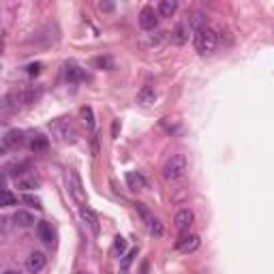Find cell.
<instances>
[{
    "label": "cell",
    "mask_w": 274,
    "mask_h": 274,
    "mask_svg": "<svg viewBox=\"0 0 274 274\" xmlns=\"http://www.w3.org/2000/svg\"><path fill=\"white\" fill-rule=\"evenodd\" d=\"M137 212H140V214H142V218H144V221H146V223H150V221H152V218H154V216L150 214V210H148V208H146L144 204H137Z\"/></svg>",
    "instance_id": "obj_26"
},
{
    "label": "cell",
    "mask_w": 274,
    "mask_h": 274,
    "mask_svg": "<svg viewBox=\"0 0 274 274\" xmlns=\"http://www.w3.org/2000/svg\"><path fill=\"white\" fill-rule=\"evenodd\" d=\"M30 148L36 152V150H45L48 148V137H43V135H34L32 140H30Z\"/></svg>",
    "instance_id": "obj_20"
},
{
    "label": "cell",
    "mask_w": 274,
    "mask_h": 274,
    "mask_svg": "<svg viewBox=\"0 0 274 274\" xmlns=\"http://www.w3.org/2000/svg\"><path fill=\"white\" fill-rule=\"evenodd\" d=\"M39 71H41V65H39V62H36V65H30V67H28V73H30V75H36Z\"/></svg>",
    "instance_id": "obj_28"
},
{
    "label": "cell",
    "mask_w": 274,
    "mask_h": 274,
    "mask_svg": "<svg viewBox=\"0 0 274 274\" xmlns=\"http://www.w3.org/2000/svg\"><path fill=\"white\" fill-rule=\"evenodd\" d=\"M5 144L9 148H17V146L24 144V133L22 131H9L7 137H5Z\"/></svg>",
    "instance_id": "obj_16"
},
{
    "label": "cell",
    "mask_w": 274,
    "mask_h": 274,
    "mask_svg": "<svg viewBox=\"0 0 274 274\" xmlns=\"http://www.w3.org/2000/svg\"><path fill=\"white\" fill-rule=\"evenodd\" d=\"M176 249L180 253H193L199 249V236L197 234H182L180 240L176 242Z\"/></svg>",
    "instance_id": "obj_5"
},
{
    "label": "cell",
    "mask_w": 274,
    "mask_h": 274,
    "mask_svg": "<svg viewBox=\"0 0 274 274\" xmlns=\"http://www.w3.org/2000/svg\"><path fill=\"white\" fill-rule=\"evenodd\" d=\"M5 180H7V178H5V173L0 171V191H5Z\"/></svg>",
    "instance_id": "obj_32"
},
{
    "label": "cell",
    "mask_w": 274,
    "mask_h": 274,
    "mask_svg": "<svg viewBox=\"0 0 274 274\" xmlns=\"http://www.w3.org/2000/svg\"><path fill=\"white\" fill-rule=\"evenodd\" d=\"M81 118L90 131H95V114H93V107H81Z\"/></svg>",
    "instance_id": "obj_19"
},
{
    "label": "cell",
    "mask_w": 274,
    "mask_h": 274,
    "mask_svg": "<svg viewBox=\"0 0 274 274\" xmlns=\"http://www.w3.org/2000/svg\"><path fill=\"white\" fill-rule=\"evenodd\" d=\"M126 187L131 191H142L146 189V178L140 171H126Z\"/></svg>",
    "instance_id": "obj_9"
},
{
    "label": "cell",
    "mask_w": 274,
    "mask_h": 274,
    "mask_svg": "<svg viewBox=\"0 0 274 274\" xmlns=\"http://www.w3.org/2000/svg\"><path fill=\"white\" fill-rule=\"evenodd\" d=\"M67 79L69 81H79L81 77H84V71H81L77 65H75V62H71V65H67Z\"/></svg>",
    "instance_id": "obj_17"
},
{
    "label": "cell",
    "mask_w": 274,
    "mask_h": 274,
    "mask_svg": "<svg viewBox=\"0 0 274 274\" xmlns=\"http://www.w3.org/2000/svg\"><path fill=\"white\" fill-rule=\"evenodd\" d=\"M204 26H208V22H206V15L204 13H199V11H195L193 15L189 17V28L191 30H199V28H204Z\"/></svg>",
    "instance_id": "obj_15"
},
{
    "label": "cell",
    "mask_w": 274,
    "mask_h": 274,
    "mask_svg": "<svg viewBox=\"0 0 274 274\" xmlns=\"http://www.w3.org/2000/svg\"><path fill=\"white\" fill-rule=\"evenodd\" d=\"M193 212H191L189 208H182V210H178L176 212V218H173V225H176V230L180 232V234H185V232H189V227L193 225Z\"/></svg>",
    "instance_id": "obj_6"
},
{
    "label": "cell",
    "mask_w": 274,
    "mask_h": 274,
    "mask_svg": "<svg viewBox=\"0 0 274 274\" xmlns=\"http://www.w3.org/2000/svg\"><path fill=\"white\" fill-rule=\"evenodd\" d=\"M77 274H86V272H77Z\"/></svg>",
    "instance_id": "obj_34"
},
{
    "label": "cell",
    "mask_w": 274,
    "mask_h": 274,
    "mask_svg": "<svg viewBox=\"0 0 274 274\" xmlns=\"http://www.w3.org/2000/svg\"><path fill=\"white\" fill-rule=\"evenodd\" d=\"M81 218H84V223L90 227V232H93V236H97V234H99V218H97V214H95L88 206L81 208Z\"/></svg>",
    "instance_id": "obj_12"
},
{
    "label": "cell",
    "mask_w": 274,
    "mask_h": 274,
    "mask_svg": "<svg viewBox=\"0 0 274 274\" xmlns=\"http://www.w3.org/2000/svg\"><path fill=\"white\" fill-rule=\"evenodd\" d=\"M15 204V195L11 191H0V208H9Z\"/></svg>",
    "instance_id": "obj_21"
},
{
    "label": "cell",
    "mask_w": 274,
    "mask_h": 274,
    "mask_svg": "<svg viewBox=\"0 0 274 274\" xmlns=\"http://www.w3.org/2000/svg\"><path fill=\"white\" fill-rule=\"evenodd\" d=\"M45 263H48V259H45V255L43 253H30L28 257H26V270H28L30 274H39L43 268H45Z\"/></svg>",
    "instance_id": "obj_8"
},
{
    "label": "cell",
    "mask_w": 274,
    "mask_h": 274,
    "mask_svg": "<svg viewBox=\"0 0 274 274\" xmlns=\"http://www.w3.org/2000/svg\"><path fill=\"white\" fill-rule=\"evenodd\" d=\"M5 230H7V218L0 216V232H5Z\"/></svg>",
    "instance_id": "obj_31"
},
{
    "label": "cell",
    "mask_w": 274,
    "mask_h": 274,
    "mask_svg": "<svg viewBox=\"0 0 274 274\" xmlns=\"http://www.w3.org/2000/svg\"><path fill=\"white\" fill-rule=\"evenodd\" d=\"M189 171V159L185 157V154H171V157L163 163V178H165L167 182H178L187 176Z\"/></svg>",
    "instance_id": "obj_1"
},
{
    "label": "cell",
    "mask_w": 274,
    "mask_h": 274,
    "mask_svg": "<svg viewBox=\"0 0 274 274\" xmlns=\"http://www.w3.org/2000/svg\"><path fill=\"white\" fill-rule=\"evenodd\" d=\"M159 24V17H157V11L152 7H144L142 13H140V26L144 30H154Z\"/></svg>",
    "instance_id": "obj_7"
},
{
    "label": "cell",
    "mask_w": 274,
    "mask_h": 274,
    "mask_svg": "<svg viewBox=\"0 0 274 274\" xmlns=\"http://www.w3.org/2000/svg\"><path fill=\"white\" fill-rule=\"evenodd\" d=\"M154 99H157V93H154L152 86H144L140 90V95H137V103H140L142 107H150L154 103Z\"/></svg>",
    "instance_id": "obj_11"
},
{
    "label": "cell",
    "mask_w": 274,
    "mask_h": 274,
    "mask_svg": "<svg viewBox=\"0 0 274 274\" xmlns=\"http://www.w3.org/2000/svg\"><path fill=\"white\" fill-rule=\"evenodd\" d=\"M193 45L195 50L202 54V56H206V54H212L216 50L218 45V36L216 32L210 28V26H204V28H199L193 32Z\"/></svg>",
    "instance_id": "obj_2"
},
{
    "label": "cell",
    "mask_w": 274,
    "mask_h": 274,
    "mask_svg": "<svg viewBox=\"0 0 274 274\" xmlns=\"http://www.w3.org/2000/svg\"><path fill=\"white\" fill-rule=\"evenodd\" d=\"M146 225H148V230H150V234L154 236V238H161L163 236V225H161L159 218H152V221L146 223Z\"/></svg>",
    "instance_id": "obj_22"
},
{
    "label": "cell",
    "mask_w": 274,
    "mask_h": 274,
    "mask_svg": "<svg viewBox=\"0 0 274 274\" xmlns=\"http://www.w3.org/2000/svg\"><path fill=\"white\" fill-rule=\"evenodd\" d=\"M24 204L34 206V208H41V199H39V197H34V195H24Z\"/></svg>",
    "instance_id": "obj_27"
},
{
    "label": "cell",
    "mask_w": 274,
    "mask_h": 274,
    "mask_svg": "<svg viewBox=\"0 0 274 274\" xmlns=\"http://www.w3.org/2000/svg\"><path fill=\"white\" fill-rule=\"evenodd\" d=\"M114 5H109V3H101V11H112Z\"/></svg>",
    "instance_id": "obj_30"
},
{
    "label": "cell",
    "mask_w": 274,
    "mask_h": 274,
    "mask_svg": "<svg viewBox=\"0 0 274 274\" xmlns=\"http://www.w3.org/2000/svg\"><path fill=\"white\" fill-rule=\"evenodd\" d=\"M124 251H126V240L122 238V236H116L114 246H112V255L114 257H122Z\"/></svg>",
    "instance_id": "obj_18"
},
{
    "label": "cell",
    "mask_w": 274,
    "mask_h": 274,
    "mask_svg": "<svg viewBox=\"0 0 274 274\" xmlns=\"http://www.w3.org/2000/svg\"><path fill=\"white\" fill-rule=\"evenodd\" d=\"M173 41L176 43H185L187 41V24H178L173 30Z\"/></svg>",
    "instance_id": "obj_24"
},
{
    "label": "cell",
    "mask_w": 274,
    "mask_h": 274,
    "mask_svg": "<svg viewBox=\"0 0 274 274\" xmlns=\"http://www.w3.org/2000/svg\"><path fill=\"white\" fill-rule=\"evenodd\" d=\"M67 187H69V193L71 197L75 199V204H79L81 208L86 206V189H84V182H81L79 171L71 169L69 176H67Z\"/></svg>",
    "instance_id": "obj_3"
},
{
    "label": "cell",
    "mask_w": 274,
    "mask_h": 274,
    "mask_svg": "<svg viewBox=\"0 0 274 274\" xmlns=\"http://www.w3.org/2000/svg\"><path fill=\"white\" fill-rule=\"evenodd\" d=\"M3 274H22V272L20 270H5Z\"/></svg>",
    "instance_id": "obj_33"
},
{
    "label": "cell",
    "mask_w": 274,
    "mask_h": 274,
    "mask_svg": "<svg viewBox=\"0 0 274 274\" xmlns=\"http://www.w3.org/2000/svg\"><path fill=\"white\" fill-rule=\"evenodd\" d=\"M122 270H126V268H129L131 266V263H133V259L137 257V249H131L129 253H126V255H122Z\"/></svg>",
    "instance_id": "obj_25"
},
{
    "label": "cell",
    "mask_w": 274,
    "mask_h": 274,
    "mask_svg": "<svg viewBox=\"0 0 274 274\" xmlns=\"http://www.w3.org/2000/svg\"><path fill=\"white\" fill-rule=\"evenodd\" d=\"M178 11V3L176 0H161L157 5V17H171Z\"/></svg>",
    "instance_id": "obj_10"
},
{
    "label": "cell",
    "mask_w": 274,
    "mask_h": 274,
    "mask_svg": "<svg viewBox=\"0 0 274 274\" xmlns=\"http://www.w3.org/2000/svg\"><path fill=\"white\" fill-rule=\"evenodd\" d=\"M118 129H120V122L114 120V126H112V137H114V140L118 137Z\"/></svg>",
    "instance_id": "obj_29"
},
{
    "label": "cell",
    "mask_w": 274,
    "mask_h": 274,
    "mask_svg": "<svg viewBox=\"0 0 274 274\" xmlns=\"http://www.w3.org/2000/svg\"><path fill=\"white\" fill-rule=\"evenodd\" d=\"M17 187L24 189V191H30V189L39 187V180H36V178H20V180H17Z\"/></svg>",
    "instance_id": "obj_23"
},
{
    "label": "cell",
    "mask_w": 274,
    "mask_h": 274,
    "mask_svg": "<svg viewBox=\"0 0 274 274\" xmlns=\"http://www.w3.org/2000/svg\"><path fill=\"white\" fill-rule=\"evenodd\" d=\"M52 131H54V135H56V140H60V142H75V137H77L75 129H73V124L67 122V120L54 122Z\"/></svg>",
    "instance_id": "obj_4"
},
{
    "label": "cell",
    "mask_w": 274,
    "mask_h": 274,
    "mask_svg": "<svg viewBox=\"0 0 274 274\" xmlns=\"http://www.w3.org/2000/svg\"><path fill=\"white\" fill-rule=\"evenodd\" d=\"M13 221H15V225L17 227H32L36 221H34V214H30V212H26V210H17V212L13 214Z\"/></svg>",
    "instance_id": "obj_13"
},
{
    "label": "cell",
    "mask_w": 274,
    "mask_h": 274,
    "mask_svg": "<svg viewBox=\"0 0 274 274\" xmlns=\"http://www.w3.org/2000/svg\"><path fill=\"white\" fill-rule=\"evenodd\" d=\"M36 232H39V238H41L45 244L52 246V242H54V232H52V225H50V223L41 221L39 225H36Z\"/></svg>",
    "instance_id": "obj_14"
}]
</instances>
